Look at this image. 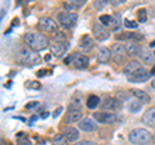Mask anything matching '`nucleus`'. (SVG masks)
<instances>
[{
	"label": "nucleus",
	"instance_id": "12",
	"mask_svg": "<svg viewBox=\"0 0 155 145\" xmlns=\"http://www.w3.org/2000/svg\"><path fill=\"white\" fill-rule=\"evenodd\" d=\"M62 136H64L69 143H76L79 140L80 133L75 127H70V126H65L62 128Z\"/></svg>",
	"mask_w": 155,
	"mask_h": 145
},
{
	"label": "nucleus",
	"instance_id": "1",
	"mask_svg": "<svg viewBox=\"0 0 155 145\" xmlns=\"http://www.w3.org/2000/svg\"><path fill=\"white\" fill-rule=\"evenodd\" d=\"M23 43L28 47V49H31L34 52H39L45 49L47 47H49V38L41 32H36V31H27L23 34L22 36Z\"/></svg>",
	"mask_w": 155,
	"mask_h": 145
},
{
	"label": "nucleus",
	"instance_id": "7",
	"mask_svg": "<svg viewBox=\"0 0 155 145\" xmlns=\"http://www.w3.org/2000/svg\"><path fill=\"white\" fill-rule=\"evenodd\" d=\"M81 119H83V112H81L80 105L75 103L70 104L69 108H67V114L65 117V120L67 123H76L80 122Z\"/></svg>",
	"mask_w": 155,
	"mask_h": 145
},
{
	"label": "nucleus",
	"instance_id": "9",
	"mask_svg": "<svg viewBox=\"0 0 155 145\" xmlns=\"http://www.w3.org/2000/svg\"><path fill=\"white\" fill-rule=\"evenodd\" d=\"M67 48H69V43L66 40H52L49 43V51L54 57H62L66 53Z\"/></svg>",
	"mask_w": 155,
	"mask_h": 145
},
{
	"label": "nucleus",
	"instance_id": "29",
	"mask_svg": "<svg viewBox=\"0 0 155 145\" xmlns=\"http://www.w3.org/2000/svg\"><path fill=\"white\" fill-rule=\"evenodd\" d=\"M137 18H138V21L140 22H146V20H147V12H146V9H140L138 11V13H137Z\"/></svg>",
	"mask_w": 155,
	"mask_h": 145
},
{
	"label": "nucleus",
	"instance_id": "35",
	"mask_svg": "<svg viewBox=\"0 0 155 145\" xmlns=\"http://www.w3.org/2000/svg\"><path fill=\"white\" fill-rule=\"evenodd\" d=\"M62 112V108H58L54 110V113H53V117H58V114H60Z\"/></svg>",
	"mask_w": 155,
	"mask_h": 145
},
{
	"label": "nucleus",
	"instance_id": "19",
	"mask_svg": "<svg viewBox=\"0 0 155 145\" xmlns=\"http://www.w3.org/2000/svg\"><path fill=\"white\" fill-rule=\"evenodd\" d=\"M110 59H111V49L106 47H100L98 52H97V60H98V62L106 64V62H109Z\"/></svg>",
	"mask_w": 155,
	"mask_h": 145
},
{
	"label": "nucleus",
	"instance_id": "4",
	"mask_svg": "<svg viewBox=\"0 0 155 145\" xmlns=\"http://www.w3.org/2000/svg\"><path fill=\"white\" fill-rule=\"evenodd\" d=\"M38 30L44 35L49 34L54 36L58 32V23L51 17H40L38 21Z\"/></svg>",
	"mask_w": 155,
	"mask_h": 145
},
{
	"label": "nucleus",
	"instance_id": "25",
	"mask_svg": "<svg viewBox=\"0 0 155 145\" xmlns=\"http://www.w3.org/2000/svg\"><path fill=\"white\" fill-rule=\"evenodd\" d=\"M142 106V103H140L137 99H133V100H129L128 101V110L132 113H137Z\"/></svg>",
	"mask_w": 155,
	"mask_h": 145
},
{
	"label": "nucleus",
	"instance_id": "32",
	"mask_svg": "<svg viewBox=\"0 0 155 145\" xmlns=\"http://www.w3.org/2000/svg\"><path fill=\"white\" fill-rule=\"evenodd\" d=\"M75 145H97V144L93 141H89V140H81V141L75 143Z\"/></svg>",
	"mask_w": 155,
	"mask_h": 145
},
{
	"label": "nucleus",
	"instance_id": "5",
	"mask_svg": "<svg viewBox=\"0 0 155 145\" xmlns=\"http://www.w3.org/2000/svg\"><path fill=\"white\" fill-rule=\"evenodd\" d=\"M65 65H74V67L76 69H87L89 66V59L85 55H81V53H71L64 60Z\"/></svg>",
	"mask_w": 155,
	"mask_h": 145
},
{
	"label": "nucleus",
	"instance_id": "36",
	"mask_svg": "<svg viewBox=\"0 0 155 145\" xmlns=\"http://www.w3.org/2000/svg\"><path fill=\"white\" fill-rule=\"evenodd\" d=\"M35 105H38V103H30V104H27V105H26V108H27V109H30V108H34Z\"/></svg>",
	"mask_w": 155,
	"mask_h": 145
},
{
	"label": "nucleus",
	"instance_id": "13",
	"mask_svg": "<svg viewBox=\"0 0 155 145\" xmlns=\"http://www.w3.org/2000/svg\"><path fill=\"white\" fill-rule=\"evenodd\" d=\"M78 127L84 132H93L97 130L98 126H97V123L92 118H83L79 123H78Z\"/></svg>",
	"mask_w": 155,
	"mask_h": 145
},
{
	"label": "nucleus",
	"instance_id": "37",
	"mask_svg": "<svg viewBox=\"0 0 155 145\" xmlns=\"http://www.w3.org/2000/svg\"><path fill=\"white\" fill-rule=\"evenodd\" d=\"M150 75H155V66L151 69V71H150Z\"/></svg>",
	"mask_w": 155,
	"mask_h": 145
},
{
	"label": "nucleus",
	"instance_id": "20",
	"mask_svg": "<svg viewBox=\"0 0 155 145\" xmlns=\"http://www.w3.org/2000/svg\"><path fill=\"white\" fill-rule=\"evenodd\" d=\"M142 122L150 127H155V108H150L145 112V114L142 115Z\"/></svg>",
	"mask_w": 155,
	"mask_h": 145
},
{
	"label": "nucleus",
	"instance_id": "26",
	"mask_svg": "<svg viewBox=\"0 0 155 145\" xmlns=\"http://www.w3.org/2000/svg\"><path fill=\"white\" fill-rule=\"evenodd\" d=\"M67 140L62 136V133H58L52 139V141H51V145H67Z\"/></svg>",
	"mask_w": 155,
	"mask_h": 145
},
{
	"label": "nucleus",
	"instance_id": "17",
	"mask_svg": "<svg viewBox=\"0 0 155 145\" xmlns=\"http://www.w3.org/2000/svg\"><path fill=\"white\" fill-rule=\"evenodd\" d=\"M85 4V0H69V2L64 3V8L66 9V12L75 13L80 7H83Z\"/></svg>",
	"mask_w": 155,
	"mask_h": 145
},
{
	"label": "nucleus",
	"instance_id": "11",
	"mask_svg": "<svg viewBox=\"0 0 155 145\" xmlns=\"http://www.w3.org/2000/svg\"><path fill=\"white\" fill-rule=\"evenodd\" d=\"M93 118L98 123H114L118 120L116 114L110 113V112H97L93 114Z\"/></svg>",
	"mask_w": 155,
	"mask_h": 145
},
{
	"label": "nucleus",
	"instance_id": "2",
	"mask_svg": "<svg viewBox=\"0 0 155 145\" xmlns=\"http://www.w3.org/2000/svg\"><path fill=\"white\" fill-rule=\"evenodd\" d=\"M17 61H18L21 65L34 66V65L40 64L41 57L39 56L38 52H34V51H31V49H22L21 52L18 53Z\"/></svg>",
	"mask_w": 155,
	"mask_h": 145
},
{
	"label": "nucleus",
	"instance_id": "21",
	"mask_svg": "<svg viewBox=\"0 0 155 145\" xmlns=\"http://www.w3.org/2000/svg\"><path fill=\"white\" fill-rule=\"evenodd\" d=\"M79 47L83 51H91V49H93V47H94V40L92 39V36H89V35H83L79 40Z\"/></svg>",
	"mask_w": 155,
	"mask_h": 145
},
{
	"label": "nucleus",
	"instance_id": "15",
	"mask_svg": "<svg viewBox=\"0 0 155 145\" xmlns=\"http://www.w3.org/2000/svg\"><path fill=\"white\" fill-rule=\"evenodd\" d=\"M124 49H125V52H127L128 56H140V52H141L142 47L140 46L137 42L128 40L124 44Z\"/></svg>",
	"mask_w": 155,
	"mask_h": 145
},
{
	"label": "nucleus",
	"instance_id": "28",
	"mask_svg": "<svg viewBox=\"0 0 155 145\" xmlns=\"http://www.w3.org/2000/svg\"><path fill=\"white\" fill-rule=\"evenodd\" d=\"M111 21H113V17L109 16V14H102V16L100 17V23L105 27H110Z\"/></svg>",
	"mask_w": 155,
	"mask_h": 145
},
{
	"label": "nucleus",
	"instance_id": "16",
	"mask_svg": "<svg viewBox=\"0 0 155 145\" xmlns=\"http://www.w3.org/2000/svg\"><path fill=\"white\" fill-rule=\"evenodd\" d=\"M149 76H150V72H149L146 69L141 67V69L137 70V71L134 72V74H132L130 76H128V79H129V82H137V83H140V82L147 80Z\"/></svg>",
	"mask_w": 155,
	"mask_h": 145
},
{
	"label": "nucleus",
	"instance_id": "6",
	"mask_svg": "<svg viewBox=\"0 0 155 145\" xmlns=\"http://www.w3.org/2000/svg\"><path fill=\"white\" fill-rule=\"evenodd\" d=\"M78 22V14L76 13H70V12H60L57 14V23L61 26L64 30H70L72 29Z\"/></svg>",
	"mask_w": 155,
	"mask_h": 145
},
{
	"label": "nucleus",
	"instance_id": "18",
	"mask_svg": "<svg viewBox=\"0 0 155 145\" xmlns=\"http://www.w3.org/2000/svg\"><path fill=\"white\" fill-rule=\"evenodd\" d=\"M141 69V64H140V61L137 60H132V61H128L127 62V65L124 66V69H123V72L127 76H130L132 74H134L137 70Z\"/></svg>",
	"mask_w": 155,
	"mask_h": 145
},
{
	"label": "nucleus",
	"instance_id": "24",
	"mask_svg": "<svg viewBox=\"0 0 155 145\" xmlns=\"http://www.w3.org/2000/svg\"><path fill=\"white\" fill-rule=\"evenodd\" d=\"M100 97L96 95H91L88 99H87V108L88 109H96L97 106L100 105Z\"/></svg>",
	"mask_w": 155,
	"mask_h": 145
},
{
	"label": "nucleus",
	"instance_id": "31",
	"mask_svg": "<svg viewBox=\"0 0 155 145\" xmlns=\"http://www.w3.org/2000/svg\"><path fill=\"white\" fill-rule=\"evenodd\" d=\"M124 26L128 27V29H136V27H137V22L129 21V20H124Z\"/></svg>",
	"mask_w": 155,
	"mask_h": 145
},
{
	"label": "nucleus",
	"instance_id": "22",
	"mask_svg": "<svg viewBox=\"0 0 155 145\" xmlns=\"http://www.w3.org/2000/svg\"><path fill=\"white\" fill-rule=\"evenodd\" d=\"M129 92L132 93L134 97L140 101V103H150V97H149V95L145 92V91L138 89V88H130Z\"/></svg>",
	"mask_w": 155,
	"mask_h": 145
},
{
	"label": "nucleus",
	"instance_id": "40",
	"mask_svg": "<svg viewBox=\"0 0 155 145\" xmlns=\"http://www.w3.org/2000/svg\"><path fill=\"white\" fill-rule=\"evenodd\" d=\"M150 47H155V40L153 43H150Z\"/></svg>",
	"mask_w": 155,
	"mask_h": 145
},
{
	"label": "nucleus",
	"instance_id": "8",
	"mask_svg": "<svg viewBox=\"0 0 155 145\" xmlns=\"http://www.w3.org/2000/svg\"><path fill=\"white\" fill-rule=\"evenodd\" d=\"M127 52L124 49L123 44H119L116 43L111 47V59L114 60L115 64H127Z\"/></svg>",
	"mask_w": 155,
	"mask_h": 145
},
{
	"label": "nucleus",
	"instance_id": "33",
	"mask_svg": "<svg viewBox=\"0 0 155 145\" xmlns=\"http://www.w3.org/2000/svg\"><path fill=\"white\" fill-rule=\"evenodd\" d=\"M106 4H107L106 2H96V3H94V7H96V8H98V9H101V8H104Z\"/></svg>",
	"mask_w": 155,
	"mask_h": 145
},
{
	"label": "nucleus",
	"instance_id": "38",
	"mask_svg": "<svg viewBox=\"0 0 155 145\" xmlns=\"http://www.w3.org/2000/svg\"><path fill=\"white\" fill-rule=\"evenodd\" d=\"M44 72H45V70H40V71H39V76H43V75H44Z\"/></svg>",
	"mask_w": 155,
	"mask_h": 145
},
{
	"label": "nucleus",
	"instance_id": "41",
	"mask_svg": "<svg viewBox=\"0 0 155 145\" xmlns=\"http://www.w3.org/2000/svg\"><path fill=\"white\" fill-rule=\"evenodd\" d=\"M154 56H155V52H154Z\"/></svg>",
	"mask_w": 155,
	"mask_h": 145
},
{
	"label": "nucleus",
	"instance_id": "14",
	"mask_svg": "<svg viewBox=\"0 0 155 145\" xmlns=\"http://www.w3.org/2000/svg\"><path fill=\"white\" fill-rule=\"evenodd\" d=\"M101 108L104 110H120L122 109V104H120L119 100L113 99V97H105L102 104H101Z\"/></svg>",
	"mask_w": 155,
	"mask_h": 145
},
{
	"label": "nucleus",
	"instance_id": "30",
	"mask_svg": "<svg viewBox=\"0 0 155 145\" xmlns=\"http://www.w3.org/2000/svg\"><path fill=\"white\" fill-rule=\"evenodd\" d=\"M17 145H32V143L30 141V139L25 137H21V139H17Z\"/></svg>",
	"mask_w": 155,
	"mask_h": 145
},
{
	"label": "nucleus",
	"instance_id": "10",
	"mask_svg": "<svg viewBox=\"0 0 155 145\" xmlns=\"http://www.w3.org/2000/svg\"><path fill=\"white\" fill-rule=\"evenodd\" d=\"M92 32H93V36L96 38L97 40L100 42H104L109 38V31L107 29H106L105 26H102L100 22H94L93 23V27H92Z\"/></svg>",
	"mask_w": 155,
	"mask_h": 145
},
{
	"label": "nucleus",
	"instance_id": "34",
	"mask_svg": "<svg viewBox=\"0 0 155 145\" xmlns=\"http://www.w3.org/2000/svg\"><path fill=\"white\" fill-rule=\"evenodd\" d=\"M124 2H125V0H113L111 4H113V5H119V4H123Z\"/></svg>",
	"mask_w": 155,
	"mask_h": 145
},
{
	"label": "nucleus",
	"instance_id": "3",
	"mask_svg": "<svg viewBox=\"0 0 155 145\" xmlns=\"http://www.w3.org/2000/svg\"><path fill=\"white\" fill-rule=\"evenodd\" d=\"M128 140L134 145H146L151 140V135L145 128H134L129 132Z\"/></svg>",
	"mask_w": 155,
	"mask_h": 145
},
{
	"label": "nucleus",
	"instance_id": "39",
	"mask_svg": "<svg viewBox=\"0 0 155 145\" xmlns=\"http://www.w3.org/2000/svg\"><path fill=\"white\" fill-rule=\"evenodd\" d=\"M151 87H153V88H154V89H155V79H154V80H153V82H151Z\"/></svg>",
	"mask_w": 155,
	"mask_h": 145
},
{
	"label": "nucleus",
	"instance_id": "23",
	"mask_svg": "<svg viewBox=\"0 0 155 145\" xmlns=\"http://www.w3.org/2000/svg\"><path fill=\"white\" fill-rule=\"evenodd\" d=\"M140 57H141V60L143 62H146V64H153L154 59H155L154 53L150 52L149 48H142L141 52H140Z\"/></svg>",
	"mask_w": 155,
	"mask_h": 145
},
{
	"label": "nucleus",
	"instance_id": "27",
	"mask_svg": "<svg viewBox=\"0 0 155 145\" xmlns=\"http://www.w3.org/2000/svg\"><path fill=\"white\" fill-rule=\"evenodd\" d=\"M120 27V14L119 13H115L113 16V21H111V25H110V29L113 31H116L119 30Z\"/></svg>",
	"mask_w": 155,
	"mask_h": 145
}]
</instances>
